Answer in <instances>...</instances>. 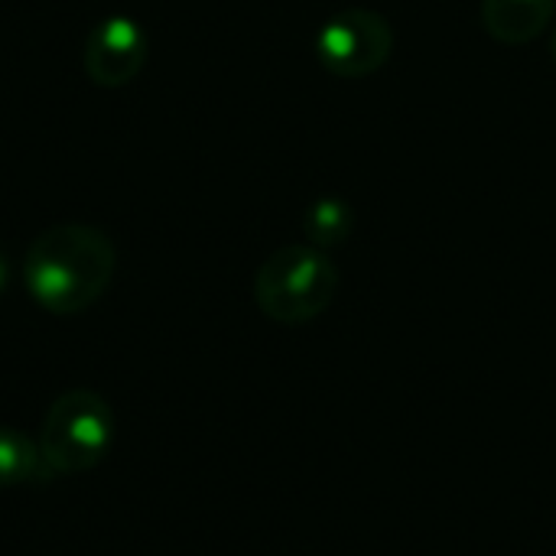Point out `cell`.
<instances>
[{
	"label": "cell",
	"instance_id": "6da1fadb",
	"mask_svg": "<svg viewBox=\"0 0 556 556\" xmlns=\"http://www.w3.org/2000/svg\"><path fill=\"white\" fill-rule=\"evenodd\" d=\"M114 267L117 251L101 228L55 225L29 244L23 283L46 313L75 316L108 293Z\"/></svg>",
	"mask_w": 556,
	"mask_h": 556
},
{
	"label": "cell",
	"instance_id": "7a4b0ae2",
	"mask_svg": "<svg viewBox=\"0 0 556 556\" xmlns=\"http://www.w3.org/2000/svg\"><path fill=\"white\" fill-rule=\"evenodd\" d=\"M339 293V267L323 248L287 244L274 251L254 277L257 309L280 326L319 319Z\"/></svg>",
	"mask_w": 556,
	"mask_h": 556
},
{
	"label": "cell",
	"instance_id": "3957f363",
	"mask_svg": "<svg viewBox=\"0 0 556 556\" xmlns=\"http://www.w3.org/2000/svg\"><path fill=\"white\" fill-rule=\"evenodd\" d=\"M114 414L94 391L75 388L59 394L39 427V456L46 476H85L111 450Z\"/></svg>",
	"mask_w": 556,
	"mask_h": 556
},
{
	"label": "cell",
	"instance_id": "277c9868",
	"mask_svg": "<svg viewBox=\"0 0 556 556\" xmlns=\"http://www.w3.org/2000/svg\"><path fill=\"white\" fill-rule=\"evenodd\" d=\"M391 49H394L391 23L368 7L339 10L323 23L316 36L319 62L339 78H365L378 72L391 59Z\"/></svg>",
	"mask_w": 556,
	"mask_h": 556
},
{
	"label": "cell",
	"instance_id": "5b68a950",
	"mask_svg": "<svg viewBox=\"0 0 556 556\" xmlns=\"http://www.w3.org/2000/svg\"><path fill=\"white\" fill-rule=\"evenodd\" d=\"M147 62V33L130 16L101 20L85 42V72L101 88H121L140 75Z\"/></svg>",
	"mask_w": 556,
	"mask_h": 556
},
{
	"label": "cell",
	"instance_id": "8992f818",
	"mask_svg": "<svg viewBox=\"0 0 556 556\" xmlns=\"http://www.w3.org/2000/svg\"><path fill=\"white\" fill-rule=\"evenodd\" d=\"M556 13V0H482V23L489 36L505 46H521L541 36Z\"/></svg>",
	"mask_w": 556,
	"mask_h": 556
},
{
	"label": "cell",
	"instance_id": "52a82bcc",
	"mask_svg": "<svg viewBox=\"0 0 556 556\" xmlns=\"http://www.w3.org/2000/svg\"><path fill=\"white\" fill-rule=\"evenodd\" d=\"M46 466L39 456V443L13 427H0V489L42 482Z\"/></svg>",
	"mask_w": 556,
	"mask_h": 556
},
{
	"label": "cell",
	"instance_id": "ba28073f",
	"mask_svg": "<svg viewBox=\"0 0 556 556\" xmlns=\"http://www.w3.org/2000/svg\"><path fill=\"white\" fill-rule=\"evenodd\" d=\"M352 228H355L352 205L342 202V199H332V195L316 199V202L306 208V215H303L306 241H309L313 248H323V251H326V248H336V244H342V241H349Z\"/></svg>",
	"mask_w": 556,
	"mask_h": 556
},
{
	"label": "cell",
	"instance_id": "9c48e42d",
	"mask_svg": "<svg viewBox=\"0 0 556 556\" xmlns=\"http://www.w3.org/2000/svg\"><path fill=\"white\" fill-rule=\"evenodd\" d=\"M551 52H554V62H556V29H554V39H551Z\"/></svg>",
	"mask_w": 556,
	"mask_h": 556
}]
</instances>
